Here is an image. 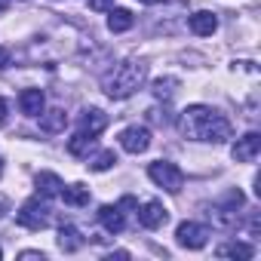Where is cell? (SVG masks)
<instances>
[{
	"label": "cell",
	"mask_w": 261,
	"mask_h": 261,
	"mask_svg": "<svg viewBox=\"0 0 261 261\" xmlns=\"http://www.w3.org/2000/svg\"><path fill=\"white\" fill-rule=\"evenodd\" d=\"M218 255L221 258H240V261H249L252 255H255V249L249 246V243H224V246H218Z\"/></svg>",
	"instance_id": "obj_20"
},
{
	"label": "cell",
	"mask_w": 261,
	"mask_h": 261,
	"mask_svg": "<svg viewBox=\"0 0 261 261\" xmlns=\"http://www.w3.org/2000/svg\"><path fill=\"white\" fill-rule=\"evenodd\" d=\"M98 221H101V227L108 230V233H120L123 227H126V212H123V206L120 203H108V206H101L98 209Z\"/></svg>",
	"instance_id": "obj_10"
},
{
	"label": "cell",
	"mask_w": 261,
	"mask_h": 261,
	"mask_svg": "<svg viewBox=\"0 0 261 261\" xmlns=\"http://www.w3.org/2000/svg\"><path fill=\"white\" fill-rule=\"evenodd\" d=\"M0 218H4V203H0Z\"/></svg>",
	"instance_id": "obj_29"
},
{
	"label": "cell",
	"mask_w": 261,
	"mask_h": 261,
	"mask_svg": "<svg viewBox=\"0 0 261 261\" xmlns=\"http://www.w3.org/2000/svg\"><path fill=\"white\" fill-rule=\"evenodd\" d=\"M62 200H65V206H74V209H80V206H89V188L86 185H68V188H62V194H59Z\"/></svg>",
	"instance_id": "obj_16"
},
{
	"label": "cell",
	"mask_w": 261,
	"mask_h": 261,
	"mask_svg": "<svg viewBox=\"0 0 261 261\" xmlns=\"http://www.w3.org/2000/svg\"><path fill=\"white\" fill-rule=\"evenodd\" d=\"M139 221H142V227H148V230H160V227L169 221V209H166L160 200H148V203L139 209Z\"/></svg>",
	"instance_id": "obj_9"
},
{
	"label": "cell",
	"mask_w": 261,
	"mask_h": 261,
	"mask_svg": "<svg viewBox=\"0 0 261 261\" xmlns=\"http://www.w3.org/2000/svg\"><path fill=\"white\" fill-rule=\"evenodd\" d=\"M86 166H89L92 172H108L111 166H117V154H114V151H98Z\"/></svg>",
	"instance_id": "obj_21"
},
{
	"label": "cell",
	"mask_w": 261,
	"mask_h": 261,
	"mask_svg": "<svg viewBox=\"0 0 261 261\" xmlns=\"http://www.w3.org/2000/svg\"><path fill=\"white\" fill-rule=\"evenodd\" d=\"M188 28H191L197 37H212V34L218 31V16L209 13V10H200V13H194V16L188 19Z\"/></svg>",
	"instance_id": "obj_11"
},
{
	"label": "cell",
	"mask_w": 261,
	"mask_h": 261,
	"mask_svg": "<svg viewBox=\"0 0 261 261\" xmlns=\"http://www.w3.org/2000/svg\"><path fill=\"white\" fill-rule=\"evenodd\" d=\"M148 178H151L157 188H163L166 194H178V191L185 188V172H181L175 163H169V160H154V163L148 166Z\"/></svg>",
	"instance_id": "obj_4"
},
{
	"label": "cell",
	"mask_w": 261,
	"mask_h": 261,
	"mask_svg": "<svg viewBox=\"0 0 261 261\" xmlns=\"http://www.w3.org/2000/svg\"><path fill=\"white\" fill-rule=\"evenodd\" d=\"M243 203H246V197H243V191H227V197L221 200V203H215L212 206V212H209V221L215 224V227H221V230H233L237 224H240V209H243Z\"/></svg>",
	"instance_id": "obj_3"
},
{
	"label": "cell",
	"mask_w": 261,
	"mask_h": 261,
	"mask_svg": "<svg viewBox=\"0 0 261 261\" xmlns=\"http://www.w3.org/2000/svg\"><path fill=\"white\" fill-rule=\"evenodd\" d=\"M0 175H4V160H0Z\"/></svg>",
	"instance_id": "obj_30"
},
{
	"label": "cell",
	"mask_w": 261,
	"mask_h": 261,
	"mask_svg": "<svg viewBox=\"0 0 261 261\" xmlns=\"http://www.w3.org/2000/svg\"><path fill=\"white\" fill-rule=\"evenodd\" d=\"M16 221H19L22 227H28V230H43V227L49 224V206H46V200H43V197L25 200L22 209L16 212Z\"/></svg>",
	"instance_id": "obj_5"
},
{
	"label": "cell",
	"mask_w": 261,
	"mask_h": 261,
	"mask_svg": "<svg viewBox=\"0 0 261 261\" xmlns=\"http://www.w3.org/2000/svg\"><path fill=\"white\" fill-rule=\"evenodd\" d=\"M175 86H178L175 77H160V80H154V95H157V98H172Z\"/></svg>",
	"instance_id": "obj_22"
},
{
	"label": "cell",
	"mask_w": 261,
	"mask_h": 261,
	"mask_svg": "<svg viewBox=\"0 0 261 261\" xmlns=\"http://www.w3.org/2000/svg\"><path fill=\"white\" fill-rule=\"evenodd\" d=\"M139 4H148V7H154V4H157V0H139Z\"/></svg>",
	"instance_id": "obj_28"
},
{
	"label": "cell",
	"mask_w": 261,
	"mask_h": 261,
	"mask_svg": "<svg viewBox=\"0 0 261 261\" xmlns=\"http://www.w3.org/2000/svg\"><path fill=\"white\" fill-rule=\"evenodd\" d=\"M7 114H10V101L0 98V123H7Z\"/></svg>",
	"instance_id": "obj_26"
},
{
	"label": "cell",
	"mask_w": 261,
	"mask_h": 261,
	"mask_svg": "<svg viewBox=\"0 0 261 261\" xmlns=\"http://www.w3.org/2000/svg\"><path fill=\"white\" fill-rule=\"evenodd\" d=\"M105 126H108V114L98 111V108H86L80 114V133H89V136H98L105 133Z\"/></svg>",
	"instance_id": "obj_13"
},
{
	"label": "cell",
	"mask_w": 261,
	"mask_h": 261,
	"mask_svg": "<svg viewBox=\"0 0 261 261\" xmlns=\"http://www.w3.org/2000/svg\"><path fill=\"white\" fill-rule=\"evenodd\" d=\"M178 126H181V136L191 139V142H206V145H224L230 136H233V126L230 120L209 108V105H188L178 117Z\"/></svg>",
	"instance_id": "obj_1"
},
{
	"label": "cell",
	"mask_w": 261,
	"mask_h": 261,
	"mask_svg": "<svg viewBox=\"0 0 261 261\" xmlns=\"http://www.w3.org/2000/svg\"><path fill=\"white\" fill-rule=\"evenodd\" d=\"M108 258H111V261H114V258H129V252H123V249H120V252H111Z\"/></svg>",
	"instance_id": "obj_27"
},
{
	"label": "cell",
	"mask_w": 261,
	"mask_h": 261,
	"mask_svg": "<svg viewBox=\"0 0 261 261\" xmlns=\"http://www.w3.org/2000/svg\"><path fill=\"white\" fill-rule=\"evenodd\" d=\"M19 258H22V261H46V255H43V252H22Z\"/></svg>",
	"instance_id": "obj_25"
},
{
	"label": "cell",
	"mask_w": 261,
	"mask_h": 261,
	"mask_svg": "<svg viewBox=\"0 0 261 261\" xmlns=\"http://www.w3.org/2000/svg\"><path fill=\"white\" fill-rule=\"evenodd\" d=\"M175 243L181 249H203L209 243V227L200 221H181L175 227Z\"/></svg>",
	"instance_id": "obj_6"
},
{
	"label": "cell",
	"mask_w": 261,
	"mask_h": 261,
	"mask_svg": "<svg viewBox=\"0 0 261 261\" xmlns=\"http://www.w3.org/2000/svg\"><path fill=\"white\" fill-rule=\"evenodd\" d=\"M133 25H136V16L129 13V10H120V7L108 10V28H111L114 34H123V31H129Z\"/></svg>",
	"instance_id": "obj_17"
},
{
	"label": "cell",
	"mask_w": 261,
	"mask_h": 261,
	"mask_svg": "<svg viewBox=\"0 0 261 261\" xmlns=\"http://www.w3.org/2000/svg\"><path fill=\"white\" fill-rule=\"evenodd\" d=\"M83 233L74 227V224H62V230H59V249L62 252H80L83 249Z\"/></svg>",
	"instance_id": "obj_15"
},
{
	"label": "cell",
	"mask_w": 261,
	"mask_h": 261,
	"mask_svg": "<svg viewBox=\"0 0 261 261\" xmlns=\"http://www.w3.org/2000/svg\"><path fill=\"white\" fill-rule=\"evenodd\" d=\"M40 126H43V133H62V129L68 126V114L65 111H43L40 114Z\"/></svg>",
	"instance_id": "obj_19"
},
{
	"label": "cell",
	"mask_w": 261,
	"mask_h": 261,
	"mask_svg": "<svg viewBox=\"0 0 261 261\" xmlns=\"http://www.w3.org/2000/svg\"><path fill=\"white\" fill-rule=\"evenodd\" d=\"M34 185H37V197H43V200H53V197H59L62 194V178L56 175V172H40L37 178H34Z\"/></svg>",
	"instance_id": "obj_14"
},
{
	"label": "cell",
	"mask_w": 261,
	"mask_h": 261,
	"mask_svg": "<svg viewBox=\"0 0 261 261\" xmlns=\"http://www.w3.org/2000/svg\"><path fill=\"white\" fill-rule=\"evenodd\" d=\"M92 148H95V136H89V133H77V136L68 139V154L71 157H86L89 160Z\"/></svg>",
	"instance_id": "obj_18"
},
{
	"label": "cell",
	"mask_w": 261,
	"mask_h": 261,
	"mask_svg": "<svg viewBox=\"0 0 261 261\" xmlns=\"http://www.w3.org/2000/svg\"><path fill=\"white\" fill-rule=\"evenodd\" d=\"M19 108H22V114H28V117H40V114L46 111V98H43L40 89H22V92H19Z\"/></svg>",
	"instance_id": "obj_12"
},
{
	"label": "cell",
	"mask_w": 261,
	"mask_h": 261,
	"mask_svg": "<svg viewBox=\"0 0 261 261\" xmlns=\"http://www.w3.org/2000/svg\"><path fill=\"white\" fill-rule=\"evenodd\" d=\"M0 258H4V252H0Z\"/></svg>",
	"instance_id": "obj_31"
},
{
	"label": "cell",
	"mask_w": 261,
	"mask_h": 261,
	"mask_svg": "<svg viewBox=\"0 0 261 261\" xmlns=\"http://www.w3.org/2000/svg\"><path fill=\"white\" fill-rule=\"evenodd\" d=\"M148 80V65L145 62H136V59H126L120 65H114L105 77H101V89L108 98H129L136 95Z\"/></svg>",
	"instance_id": "obj_2"
},
{
	"label": "cell",
	"mask_w": 261,
	"mask_h": 261,
	"mask_svg": "<svg viewBox=\"0 0 261 261\" xmlns=\"http://www.w3.org/2000/svg\"><path fill=\"white\" fill-rule=\"evenodd\" d=\"M10 62H13V53L7 46H0V68H10Z\"/></svg>",
	"instance_id": "obj_24"
},
{
	"label": "cell",
	"mask_w": 261,
	"mask_h": 261,
	"mask_svg": "<svg viewBox=\"0 0 261 261\" xmlns=\"http://www.w3.org/2000/svg\"><path fill=\"white\" fill-rule=\"evenodd\" d=\"M258 154H261V136H258V133H246V136L237 139L233 148H230V157H233L237 163H255Z\"/></svg>",
	"instance_id": "obj_8"
},
{
	"label": "cell",
	"mask_w": 261,
	"mask_h": 261,
	"mask_svg": "<svg viewBox=\"0 0 261 261\" xmlns=\"http://www.w3.org/2000/svg\"><path fill=\"white\" fill-rule=\"evenodd\" d=\"M120 148L126 154H145L151 148V133L148 126H126L120 133Z\"/></svg>",
	"instance_id": "obj_7"
},
{
	"label": "cell",
	"mask_w": 261,
	"mask_h": 261,
	"mask_svg": "<svg viewBox=\"0 0 261 261\" xmlns=\"http://www.w3.org/2000/svg\"><path fill=\"white\" fill-rule=\"evenodd\" d=\"M89 10H95V13H108V10H114V0H89Z\"/></svg>",
	"instance_id": "obj_23"
}]
</instances>
